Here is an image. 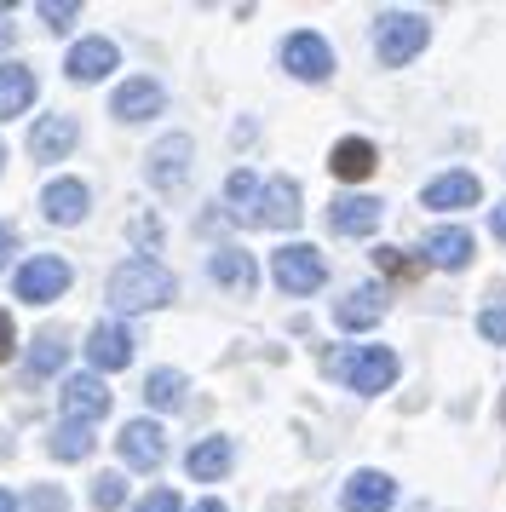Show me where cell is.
<instances>
[{"instance_id":"9c48e42d","label":"cell","mask_w":506,"mask_h":512,"mask_svg":"<svg viewBox=\"0 0 506 512\" xmlns=\"http://www.w3.org/2000/svg\"><path fill=\"white\" fill-rule=\"evenodd\" d=\"M133 328L127 323H98L87 334V363L98 374H115V369H127V363H133Z\"/></svg>"},{"instance_id":"603a6c76","label":"cell","mask_w":506,"mask_h":512,"mask_svg":"<svg viewBox=\"0 0 506 512\" xmlns=\"http://www.w3.org/2000/svg\"><path fill=\"white\" fill-rule=\"evenodd\" d=\"M259 202H265V185L253 179L248 167H236L225 179V208H230V219L236 225H259Z\"/></svg>"},{"instance_id":"6da1fadb","label":"cell","mask_w":506,"mask_h":512,"mask_svg":"<svg viewBox=\"0 0 506 512\" xmlns=\"http://www.w3.org/2000/svg\"><path fill=\"white\" fill-rule=\"evenodd\" d=\"M173 294H179V282H173V271L156 265V259H121V265L110 271V305L121 311V317L156 311V305H167Z\"/></svg>"},{"instance_id":"cb8c5ba5","label":"cell","mask_w":506,"mask_h":512,"mask_svg":"<svg viewBox=\"0 0 506 512\" xmlns=\"http://www.w3.org/2000/svg\"><path fill=\"white\" fill-rule=\"evenodd\" d=\"M328 167H334V179L357 185V179H368V173L380 167V150H374L368 139H340L334 144V156H328Z\"/></svg>"},{"instance_id":"ab89813d","label":"cell","mask_w":506,"mask_h":512,"mask_svg":"<svg viewBox=\"0 0 506 512\" xmlns=\"http://www.w3.org/2000/svg\"><path fill=\"white\" fill-rule=\"evenodd\" d=\"M196 512H225V501H202V507H196Z\"/></svg>"},{"instance_id":"3957f363","label":"cell","mask_w":506,"mask_h":512,"mask_svg":"<svg viewBox=\"0 0 506 512\" xmlns=\"http://www.w3.org/2000/svg\"><path fill=\"white\" fill-rule=\"evenodd\" d=\"M426 41H432V24H426L420 12H386V18L374 24V52H380L386 70H403L409 58H420Z\"/></svg>"},{"instance_id":"9a60e30c","label":"cell","mask_w":506,"mask_h":512,"mask_svg":"<svg viewBox=\"0 0 506 512\" xmlns=\"http://www.w3.org/2000/svg\"><path fill=\"white\" fill-rule=\"evenodd\" d=\"M426 265H437V271H466L472 265V231L466 225H437V231H426Z\"/></svg>"},{"instance_id":"8992f818","label":"cell","mask_w":506,"mask_h":512,"mask_svg":"<svg viewBox=\"0 0 506 512\" xmlns=\"http://www.w3.org/2000/svg\"><path fill=\"white\" fill-rule=\"evenodd\" d=\"M282 70L294 75V81H328L334 75V47L322 41L317 29H294L282 41Z\"/></svg>"},{"instance_id":"7a4b0ae2","label":"cell","mask_w":506,"mask_h":512,"mask_svg":"<svg viewBox=\"0 0 506 512\" xmlns=\"http://www.w3.org/2000/svg\"><path fill=\"white\" fill-rule=\"evenodd\" d=\"M397 351L391 346H340L334 357H328V374L340 380L345 392H357V397H374V392H386L391 380H397Z\"/></svg>"},{"instance_id":"1f68e13d","label":"cell","mask_w":506,"mask_h":512,"mask_svg":"<svg viewBox=\"0 0 506 512\" xmlns=\"http://www.w3.org/2000/svg\"><path fill=\"white\" fill-rule=\"evenodd\" d=\"M35 12H41V18H46L52 29H69L75 18H81V6H75V0H41Z\"/></svg>"},{"instance_id":"74e56055","label":"cell","mask_w":506,"mask_h":512,"mask_svg":"<svg viewBox=\"0 0 506 512\" xmlns=\"http://www.w3.org/2000/svg\"><path fill=\"white\" fill-rule=\"evenodd\" d=\"M0 512H18V495L12 489H0Z\"/></svg>"},{"instance_id":"277c9868","label":"cell","mask_w":506,"mask_h":512,"mask_svg":"<svg viewBox=\"0 0 506 512\" xmlns=\"http://www.w3.org/2000/svg\"><path fill=\"white\" fill-rule=\"evenodd\" d=\"M271 277H276L282 294H317L322 282H328V265H322L317 248L288 242V248H276V254H271Z\"/></svg>"},{"instance_id":"8fae6325","label":"cell","mask_w":506,"mask_h":512,"mask_svg":"<svg viewBox=\"0 0 506 512\" xmlns=\"http://www.w3.org/2000/svg\"><path fill=\"white\" fill-rule=\"evenodd\" d=\"M386 317V288L380 282H357V288H345V300H334V323L345 334H357V328H374Z\"/></svg>"},{"instance_id":"7402d4cb","label":"cell","mask_w":506,"mask_h":512,"mask_svg":"<svg viewBox=\"0 0 506 512\" xmlns=\"http://www.w3.org/2000/svg\"><path fill=\"white\" fill-rule=\"evenodd\" d=\"M230 466H236V449L230 438H202L190 455H184V472L196 478V484H213V478H225Z\"/></svg>"},{"instance_id":"d590c367","label":"cell","mask_w":506,"mask_h":512,"mask_svg":"<svg viewBox=\"0 0 506 512\" xmlns=\"http://www.w3.org/2000/svg\"><path fill=\"white\" fill-rule=\"evenodd\" d=\"M489 231H495V242H506V202L489 208Z\"/></svg>"},{"instance_id":"30bf717a","label":"cell","mask_w":506,"mask_h":512,"mask_svg":"<svg viewBox=\"0 0 506 512\" xmlns=\"http://www.w3.org/2000/svg\"><path fill=\"white\" fill-rule=\"evenodd\" d=\"M391 501H397V484H391V472H374V466L351 472L345 489H340V507L345 512H386Z\"/></svg>"},{"instance_id":"836d02e7","label":"cell","mask_w":506,"mask_h":512,"mask_svg":"<svg viewBox=\"0 0 506 512\" xmlns=\"http://www.w3.org/2000/svg\"><path fill=\"white\" fill-rule=\"evenodd\" d=\"M29 512H64V489H35V495H29Z\"/></svg>"},{"instance_id":"e0dca14e","label":"cell","mask_w":506,"mask_h":512,"mask_svg":"<svg viewBox=\"0 0 506 512\" xmlns=\"http://www.w3.org/2000/svg\"><path fill=\"white\" fill-rule=\"evenodd\" d=\"M478 196H483V185L472 179V173H437L432 185L420 190V202H426V208H437V213L478 208Z\"/></svg>"},{"instance_id":"b9f144b4","label":"cell","mask_w":506,"mask_h":512,"mask_svg":"<svg viewBox=\"0 0 506 512\" xmlns=\"http://www.w3.org/2000/svg\"><path fill=\"white\" fill-rule=\"evenodd\" d=\"M501 420H506V403H501Z\"/></svg>"},{"instance_id":"ac0fdd59","label":"cell","mask_w":506,"mask_h":512,"mask_svg":"<svg viewBox=\"0 0 506 512\" xmlns=\"http://www.w3.org/2000/svg\"><path fill=\"white\" fill-rule=\"evenodd\" d=\"M75 139H81L75 116H41L35 133H29V156H35V162H64L69 150H75Z\"/></svg>"},{"instance_id":"2e32d148","label":"cell","mask_w":506,"mask_h":512,"mask_svg":"<svg viewBox=\"0 0 506 512\" xmlns=\"http://www.w3.org/2000/svg\"><path fill=\"white\" fill-rule=\"evenodd\" d=\"M121 64V52H115V41H104V35H87V41H75L64 58L69 81H104V75Z\"/></svg>"},{"instance_id":"8d00e7d4","label":"cell","mask_w":506,"mask_h":512,"mask_svg":"<svg viewBox=\"0 0 506 512\" xmlns=\"http://www.w3.org/2000/svg\"><path fill=\"white\" fill-rule=\"evenodd\" d=\"M12 242H18V236H12V225H0V265H6V254H12Z\"/></svg>"},{"instance_id":"4316f807","label":"cell","mask_w":506,"mask_h":512,"mask_svg":"<svg viewBox=\"0 0 506 512\" xmlns=\"http://www.w3.org/2000/svg\"><path fill=\"white\" fill-rule=\"evenodd\" d=\"M52 455H58V461H87V455H92V426L64 420V426L52 432Z\"/></svg>"},{"instance_id":"83f0119b","label":"cell","mask_w":506,"mask_h":512,"mask_svg":"<svg viewBox=\"0 0 506 512\" xmlns=\"http://www.w3.org/2000/svg\"><path fill=\"white\" fill-rule=\"evenodd\" d=\"M64 357H69L64 334H41V340H35V351H29V369H35V374H52V369H64Z\"/></svg>"},{"instance_id":"484cf974","label":"cell","mask_w":506,"mask_h":512,"mask_svg":"<svg viewBox=\"0 0 506 512\" xmlns=\"http://www.w3.org/2000/svg\"><path fill=\"white\" fill-rule=\"evenodd\" d=\"M144 403H150V409H179L184 403V374L179 369H156L150 380H144Z\"/></svg>"},{"instance_id":"4fadbf2b","label":"cell","mask_w":506,"mask_h":512,"mask_svg":"<svg viewBox=\"0 0 506 512\" xmlns=\"http://www.w3.org/2000/svg\"><path fill=\"white\" fill-rule=\"evenodd\" d=\"M190 156H196V144L184 139V133H167V139L150 150V185L156 190H179L190 179Z\"/></svg>"},{"instance_id":"44dd1931","label":"cell","mask_w":506,"mask_h":512,"mask_svg":"<svg viewBox=\"0 0 506 512\" xmlns=\"http://www.w3.org/2000/svg\"><path fill=\"white\" fill-rule=\"evenodd\" d=\"M299 185L294 179H271L265 185V202H259V225H271V231H294L299 225Z\"/></svg>"},{"instance_id":"52a82bcc","label":"cell","mask_w":506,"mask_h":512,"mask_svg":"<svg viewBox=\"0 0 506 512\" xmlns=\"http://www.w3.org/2000/svg\"><path fill=\"white\" fill-rule=\"evenodd\" d=\"M58 403H64V420H75V426H92V420L110 415V386H104V374H69Z\"/></svg>"},{"instance_id":"f35d334b","label":"cell","mask_w":506,"mask_h":512,"mask_svg":"<svg viewBox=\"0 0 506 512\" xmlns=\"http://www.w3.org/2000/svg\"><path fill=\"white\" fill-rule=\"evenodd\" d=\"M0 47H12V24H6V12H0Z\"/></svg>"},{"instance_id":"d6a6232c","label":"cell","mask_w":506,"mask_h":512,"mask_svg":"<svg viewBox=\"0 0 506 512\" xmlns=\"http://www.w3.org/2000/svg\"><path fill=\"white\" fill-rule=\"evenodd\" d=\"M133 512H184V501L173 495V489H150V495H144Z\"/></svg>"},{"instance_id":"d6986e66","label":"cell","mask_w":506,"mask_h":512,"mask_svg":"<svg viewBox=\"0 0 506 512\" xmlns=\"http://www.w3.org/2000/svg\"><path fill=\"white\" fill-rule=\"evenodd\" d=\"M41 208H46V219H52V225H81V219H87V208H92V196H87V185H81V179H52V185L41 190Z\"/></svg>"},{"instance_id":"d4e9b609","label":"cell","mask_w":506,"mask_h":512,"mask_svg":"<svg viewBox=\"0 0 506 512\" xmlns=\"http://www.w3.org/2000/svg\"><path fill=\"white\" fill-rule=\"evenodd\" d=\"M35 104V70H23V64H0V121L23 116Z\"/></svg>"},{"instance_id":"f1b7e54d","label":"cell","mask_w":506,"mask_h":512,"mask_svg":"<svg viewBox=\"0 0 506 512\" xmlns=\"http://www.w3.org/2000/svg\"><path fill=\"white\" fill-rule=\"evenodd\" d=\"M127 501V484H121V472H104V478H92V507L98 512H115Z\"/></svg>"},{"instance_id":"ffe728a7","label":"cell","mask_w":506,"mask_h":512,"mask_svg":"<svg viewBox=\"0 0 506 512\" xmlns=\"http://www.w3.org/2000/svg\"><path fill=\"white\" fill-rule=\"evenodd\" d=\"M207 271H213V282H219V288L242 294V300H248L253 282H259V271H253V254H248V248H219V254L207 259Z\"/></svg>"},{"instance_id":"e575fe53","label":"cell","mask_w":506,"mask_h":512,"mask_svg":"<svg viewBox=\"0 0 506 512\" xmlns=\"http://www.w3.org/2000/svg\"><path fill=\"white\" fill-rule=\"evenodd\" d=\"M12 346H18V328H12V311H0V363L12 357Z\"/></svg>"},{"instance_id":"7c38bea8","label":"cell","mask_w":506,"mask_h":512,"mask_svg":"<svg viewBox=\"0 0 506 512\" xmlns=\"http://www.w3.org/2000/svg\"><path fill=\"white\" fill-rule=\"evenodd\" d=\"M161 104H167L161 81H150V75H133V81H121V87H115L110 116H115V121H150V116H161Z\"/></svg>"},{"instance_id":"4dcf8cb0","label":"cell","mask_w":506,"mask_h":512,"mask_svg":"<svg viewBox=\"0 0 506 512\" xmlns=\"http://www.w3.org/2000/svg\"><path fill=\"white\" fill-rule=\"evenodd\" d=\"M374 265H380L386 277H403V282H414V277H420V259H409L403 248H380V254H374Z\"/></svg>"},{"instance_id":"f546056e","label":"cell","mask_w":506,"mask_h":512,"mask_svg":"<svg viewBox=\"0 0 506 512\" xmlns=\"http://www.w3.org/2000/svg\"><path fill=\"white\" fill-rule=\"evenodd\" d=\"M478 334L489 340V346H506V294H495V305H483Z\"/></svg>"},{"instance_id":"60d3db41","label":"cell","mask_w":506,"mask_h":512,"mask_svg":"<svg viewBox=\"0 0 506 512\" xmlns=\"http://www.w3.org/2000/svg\"><path fill=\"white\" fill-rule=\"evenodd\" d=\"M0 167H6V144H0Z\"/></svg>"},{"instance_id":"ba28073f","label":"cell","mask_w":506,"mask_h":512,"mask_svg":"<svg viewBox=\"0 0 506 512\" xmlns=\"http://www.w3.org/2000/svg\"><path fill=\"white\" fill-rule=\"evenodd\" d=\"M115 449H121V461L133 466V472H156V466L167 461V438H161L156 420H127L121 438H115Z\"/></svg>"},{"instance_id":"5bb4252c","label":"cell","mask_w":506,"mask_h":512,"mask_svg":"<svg viewBox=\"0 0 506 512\" xmlns=\"http://www.w3.org/2000/svg\"><path fill=\"white\" fill-rule=\"evenodd\" d=\"M380 208H386V202H374V196H334L328 231L334 236H374L380 231Z\"/></svg>"},{"instance_id":"5b68a950","label":"cell","mask_w":506,"mask_h":512,"mask_svg":"<svg viewBox=\"0 0 506 512\" xmlns=\"http://www.w3.org/2000/svg\"><path fill=\"white\" fill-rule=\"evenodd\" d=\"M69 282H75V271H69V259L58 254H35L18 265V277H12V288H18V300L29 305H52L58 294H64Z\"/></svg>"}]
</instances>
